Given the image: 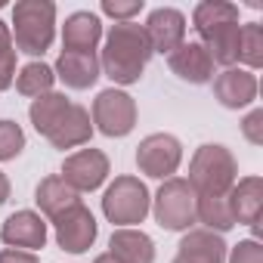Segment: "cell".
Listing matches in <instances>:
<instances>
[{
  "label": "cell",
  "mask_w": 263,
  "mask_h": 263,
  "mask_svg": "<svg viewBox=\"0 0 263 263\" xmlns=\"http://www.w3.org/2000/svg\"><path fill=\"white\" fill-rule=\"evenodd\" d=\"M28 118L34 130L53 146V149H74L90 143L93 124L90 111L78 102H71L65 93H44L31 102Z\"/></svg>",
  "instance_id": "cell-1"
},
{
  "label": "cell",
  "mask_w": 263,
  "mask_h": 263,
  "mask_svg": "<svg viewBox=\"0 0 263 263\" xmlns=\"http://www.w3.org/2000/svg\"><path fill=\"white\" fill-rule=\"evenodd\" d=\"M149 59H152V47L146 41L143 25H137V22H118L105 34L99 68H102L105 78H111L115 84L127 87V84H137L143 78Z\"/></svg>",
  "instance_id": "cell-2"
},
{
  "label": "cell",
  "mask_w": 263,
  "mask_h": 263,
  "mask_svg": "<svg viewBox=\"0 0 263 263\" xmlns=\"http://www.w3.org/2000/svg\"><path fill=\"white\" fill-rule=\"evenodd\" d=\"M10 34L16 53L44 56L56 37V4H50V0H19L13 7Z\"/></svg>",
  "instance_id": "cell-3"
},
{
  "label": "cell",
  "mask_w": 263,
  "mask_h": 263,
  "mask_svg": "<svg viewBox=\"0 0 263 263\" xmlns=\"http://www.w3.org/2000/svg\"><path fill=\"white\" fill-rule=\"evenodd\" d=\"M238 180V164L232 152L220 143H204L189 161V186L195 195H229Z\"/></svg>",
  "instance_id": "cell-4"
},
{
  "label": "cell",
  "mask_w": 263,
  "mask_h": 263,
  "mask_svg": "<svg viewBox=\"0 0 263 263\" xmlns=\"http://www.w3.org/2000/svg\"><path fill=\"white\" fill-rule=\"evenodd\" d=\"M152 211V195L140 177H115V183L102 195V214L118 229L143 223Z\"/></svg>",
  "instance_id": "cell-5"
},
{
  "label": "cell",
  "mask_w": 263,
  "mask_h": 263,
  "mask_svg": "<svg viewBox=\"0 0 263 263\" xmlns=\"http://www.w3.org/2000/svg\"><path fill=\"white\" fill-rule=\"evenodd\" d=\"M195 192L186 180L180 177H171L161 183V189L155 192L152 198V214H155V223L167 232H189L195 220Z\"/></svg>",
  "instance_id": "cell-6"
},
{
  "label": "cell",
  "mask_w": 263,
  "mask_h": 263,
  "mask_svg": "<svg viewBox=\"0 0 263 263\" xmlns=\"http://www.w3.org/2000/svg\"><path fill=\"white\" fill-rule=\"evenodd\" d=\"M137 99L118 87H108L93 99V124L105 137H127L137 127Z\"/></svg>",
  "instance_id": "cell-7"
},
{
  "label": "cell",
  "mask_w": 263,
  "mask_h": 263,
  "mask_svg": "<svg viewBox=\"0 0 263 263\" xmlns=\"http://www.w3.org/2000/svg\"><path fill=\"white\" fill-rule=\"evenodd\" d=\"M183 161V146L174 134H149L137 146V167L152 180H171Z\"/></svg>",
  "instance_id": "cell-8"
},
{
  "label": "cell",
  "mask_w": 263,
  "mask_h": 263,
  "mask_svg": "<svg viewBox=\"0 0 263 263\" xmlns=\"http://www.w3.org/2000/svg\"><path fill=\"white\" fill-rule=\"evenodd\" d=\"M53 229H56V245H59L62 251H68V254H84V251H90L93 241H96V232H99L96 217H93L90 208L81 204V201L71 204V208H65L59 217H53Z\"/></svg>",
  "instance_id": "cell-9"
},
{
  "label": "cell",
  "mask_w": 263,
  "mask_h": 263,
  "mask_svg": "<svg viewBox=\"0 0 263 263\" xmlns=\"http://www.w3.org/2000/svg\"><path fill=\"white\" fill-rule=\"evenodd\" d=\"M78 195L81 192H93V189H99L102 183H105V177H108V158H105V152H99V149H81V152H74V155H68L65 161H62V174H59Z\"/></svg>",
  "instance_id": "cell-10"
},
{
  "label": "cell",
  "mask_w": 263,
  "mask_h": 263,
  "mask_svg": "<svg viewBox=\"0 0 263 263\" xmlns=\"http://www.w3.org/2000/svg\"><path fill=\"white\" fill-rule=\"evenodd\" d=\"M143 31H146L152 53H174L186 41V16L174 7H158L149 13Z\"/></svg>",
  "instance_id": "cell-11"
},
{
  "label": "cell",
  "mask_w": 263,
  "mask_h": 263,
  "mask_svg": "<svg viewBox=\"0 0 263 263\" xmlns=\"http://www.w3.org/2000/svg\"><path fill=\"white\" fill-rule=\"evenodd\" d=\"M214 96L223 108H248L254 99H257V78L254 71L248 68H223L217 78H214Z\"/></svg>",
  "instance_id": "cell-12"
},
{
  "label": "cell",
  "mask_w": 263,
  "mask_h": 263,
  "mask_svg": "<svg viewBox=\"0 0 263 263\" xmlns=\"http://www.w3.org/2000/svg\"><path fill=\"white\" fill-rule=\"evenodd\" d=\"M167 65L180 81H189V84L214 81V59L198 41H183L174 53H167Z\"/></svg>",
  "instance_id": "cell-13"
},
{
  "label": "cell",
  "mask_w": 263,
  "mask_h": 263,
  "mask_svg": "<svg viewBox=\"0 0 263 263\" xmlns=\"http://www.w3.org/2000/svg\"><path fill=\"white\" fill-rule=\"evenodd\" d=\"M232 220L241 226H251L254 235L260 232V214H263V180L260 177H245L235 180V186L226 195Z\"/></svg>",
  "instance_id": "cell-14"
},
{
  "label": "cell",
  "mask_w": 263,
  "mask_h": 263,
  "mask_svg": "<svg viewBox=\"0 0 263 263\" xmlns=\"http://www.w3.org/2000/svg\"><path fill=\"white\" fill-rule=\"evenodd\" d=\"M0 238L7 241V248H19V251H41L47 245V223L41 214L34 211H16L13 217H7Z\"/></svg>",
  "instance_id": "cell-15"
},
{
  "label": "cell",
  "mask_w": 263,
  "mask_h": 263,
  "mask_svg": "<svg viewBox=\"0 0 263 263\" xmlns=\"http://www.w3.org/2000/svg\"><path fill=\"white\" fill-rule=\"evenodd\" d=\"M223 260H226V241L211 229H189L180 238L174 257V263H223Z\"/></svg>",
  "instance_id": "cell-16"
},
{
  "label": "cell",
  "mask_w": 263,
  "mask_h": 263,
  "mask_svg": "<svg viewBox=\"0 0 263 263\" xmlns=\"http://www.w3.org/2000/svg\"><path fill=\"white\" fill-rule=\"evenodd\" d=\"M53 74H56L65 87H71V90H87V87H93V84L99 81V74H102L99 56H96V53H68V50H62L59 59H56Z\"/></svg>",
  "instance_id": "cell-17"
},
{
  "label": "cell",
  "mask_w": 263,
  "mask_h": 263,
  "mask_svg": "<svg viewBox=\"0 0 263 263\" xmlns=\"http://www.w3.org/2000/svg\"><path fill=\"white\" fill-rule=\"evenodd\" d=\"M102 41V22L96 13H71L62 25V50L68 53H96V44Z\"/></svg>",
  "instance_id": "cell-18"
},
{
  "label": "cell",
  "mask_w": 263,
  "mask_h": 263,
  "mask_svg": "<svg viewBox=\"0 0 263 263\" xmlns=\"http://www.w3.org/2000/svg\"><path fill=\"white\" fill-rule=\"evenodd\" d=\"M108 254L118 263H155V241L143 229H115L108 238Z\"/></svg>",
  "instance_id": "cell-19"
},
{
  "label": "cell",
  "mask_w": 263,
  "mask_h": 263,
  "mask_svg": "<svg viewBox=\"0 0 263 263\" xmlns=\"http://www.w3.org/2000/svg\"><path fill=\"white\" fill-rule=\"evenodd\" d=\"M34 201H37L41 214H47V217L53 220V217H59L65 208L78 204L81 198H78V192H74L59 174H53V177H44V180L37 183V189H34Z\"/></svg>",
  "instance_id": "cell-20"
},
{
  "label": "cell",
  "mask_w": 263,
  "mask_h": 263,
  "mask_svg": "<svg viewBox=\"0 0 263 263\" xmlns=\"http://www.w3.org/2000/svg\"><path fill=\"white\" fill-rule=\"evenodd\" d=\"M195 220L204 223V229H211L217 235H223L235 226L226 195H198L195 198Z\"/></svg>",
  "instance_id": "cell-21"
},
{
  "label": "cell",
  "mask_w": 263,
  "mask_h": 263,
  "mask_svg": "<svg viewBox=\"0 0 263 263\" xmlns=\"http://www.w3.org/2000/svg\"><path fill=\"white\" fill-rule=\"evenodd\" d=\"M53 84H56V74H53V68L44 65V62H28V65L16 74V90H19L22 96H31V99H37V96H44V93H53Z\"/></svg>",
  "instance_id": "cell-22"
},
{
  "label": "cell",
  "mask_w": 263,
  "mask_h": 263,
  "mask_svg": "<svg viewBox=\"0 0 263 263\" xmlns=\"http://www.w3.org/2000/svg\"><path fill=\"white\" fill-rule=\"evenodd\" d=\"M192 22H195V31L201 34L204 28H214V25H223V22H238V7L226 4V0H204V4L195 7Z\"/></svg>",
  "instance_id": "cell-23"
},
{
  "label": "cell",
  "mask_w": 263,
  "mask_h": 263,
  "mask_svg": "<svg viewBox=\"0 0 263 263\" xmlns=\"http://www.w3.org/2000/svg\"><path fill=\"white\" fill-rule=\"evenodd\" d=\"M238 62H245L248 71L263 65V28H260V22H245L238 28Z\"/></svg>",
  "instance_id": "cell-24"
},
{
  "label": "cell",
  "mask_w": 263,
  "mask_h": 263,
  "mask_svg": "<svg viewBox=\"0 0 263 263\" xmlns=\"http://www.w3.org/2000/svg\"><path fill=\"white\" fill-rule=\"evenodd\" d=\"M16 81V47L10 28L0 22V90H10Z\"/></svg>",
  "instance_id": "cell-25"
},
{
  "label": "cell",
  "mask_w": 263,
  "mask_h": 263,
  "mask_svg": "<svg viewBox=\"0 0 263 263\" xmlns=\"http://www.w3.org/2000/svg\"><path fill=\"white\" fill-rule=\"evenodd\" d=\"M25 149V130L16 121H0V161H13Z\"/></svg>",
  "instance_id": "cell-26"
},
{
  "label": "cell",
  "mask_w": 263,
  "mask_h": 263,
  "mask_svg": "<svg viewBox=\"0 0 263 263\" xmlns=\"http://www.w3.org/2000/svg\"><path fill=\"white\" fill-rule=\"evenodd\" d=\"M102 13L115 22H134V16L143 13V0H102Z\"/></svg>",
  "instance_id": "cell-27"
},
{
  "label": "cell",
  "mask_w": 263,
  "mask_h": 263,
  "mask_svg": "<svg viewBox=\"0 0 263 263\" xmlns=\"http://www.w3.org/2000/svg\"><path fill=\"white\" fill-rule=\"evenodd\" d=\"M229 263H263V248L257 238H245L232 248L229 254Z\"/></svg>",
  "instance_id": "cell-28"
},
{
  "label": "cell",
  "mask_w": 263,
  "mask_h": 263,
  "mask_svg": "<svg viewBox=\"0 0 263 263\" xmlns=\"http://www.w3.org/2000/svg\"><path fill=\"white\" fill-rule=\"evenodd\" d=\"M241 134L251 146H263V108L248 111V118L241 121Z\"/></svg>",
  "instance_id": "cell-29"
},
{
  "label": "cell",
  "mask_w": 263,
  "mask_h": 263,
  "mask_svg": "<svg viewBox=\"0 0 263 263\" xmlns=\"http://www.w3.org/2000/svg\"><path fill=\"white\" fill-rule=\"evenodd\" d=\"M0 263H41L31 251H19V248H7L0 251Z\"/></svg>",
  "instance_id": "cell-30"
},
{
  "label": "cell",
  "mask_w": 263,
  "mask_h": 263,
  "mask_svg": "<svg viewBox=\"0 0 263 263\" xmlns=\"http://www.w3.org/2000/svg\"><path fill=\"white\" fill-rule=\"evenodd\" d=\"M7 198H10V180H7L4 171H0V204H7Z\"/></svg>",
  "instance_id": "cell-31"
},
{
  "label": "cell",
  "mask_w": 263,
  "mask_h": 263,
  "mask_svg": "<svg viewBox=\"0 0 263 263\" xmlns=\"http://www.w3.org/2000/svg\"><path fill=\"white\" fill-rule=\"evenodd\" d=\"M93 263H118V260H115V257H111V254H99V257H96V260H93Z\"/></svg>",
  "instance_id": "cell-32"
}]
</instances>
